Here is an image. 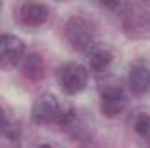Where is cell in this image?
Returning a JSON list of instances; mask_svg holds the SVG:
<instances>
[{"label":"cell","instance_id":"1","mask_svg":"<svg viewBox=\"0 0 150 148\" xmlns=\"http://www.w3.org/2000/svg\"><path fill=\"white\" fill-rule=\"evenodd\" d=\"M65 115H67V111H63L58 98L51 92L40 94L35 99V103L32 105V120L38 125L63 122Z\"/></svg>","mask_w":150,"mask_h":148},{"label":"cell","instance_id":"2","mask_svg":"<svg viewBox=\"0 0 150 148\" xmlns=\"http://www.w3.org/2000/svg\"><path fill=\"white\" fill-rule=\"evenodd\" d=\"M65 38L77 51H87L94 42V30L89 21L80 16H72L65 23Z\"/></svg>","mask_w":150,"mask_h":148},{"label":"cell","instance_id":"3","mask_svg":"<svg viewBox=\"0 0 150 148\" xmlns=\"http://www.w3.org/2000/svg\"><path fill=\"white\" fill-rule=\"evenodd\" d=\"M58 84L67 94H79L86 89L89 72L86 66L79 63H65L58 70Z\"/></svg>","mask_w":150,"mask_h":148},{"label":"cell","instance_id":"4","mask_svg":"<svg viewBox=\"0 0 150 148\" xmlns=\"http://www.w3.org/2000/svg\"><path fill=\"white\" fill-rule=\"evenodd\" d=\"M25 56V42L14 35H0V70L19 65Z\"/></svg>","mask_w":150,"mask_h":148},{"label":"cell","instance_id":"5","mask_svg":"<svg viewBox=\"0 0 150 148\" xmlns=\"http://www.w3.org/2000/svg\"><path fill=\"white\" fill-rule=\"evenodd\" d=\"M126 105H127V98L124 91L117 85L105 87L100 94V108H101V113L107 117H115L122 113Z\"/></svg>","mask_w":150,"mask_h":148},{"label":"cell","instance_id":"6","mask_svg":"<svg viewBox=\"0 0 150 148\" xmlns=\"http://www.w3.org/2000/svg\"><path fill=\"white\" fill-rule=\"evenodd\" d=\"M127 85L133 94H147L150 91V63L134 61L127 73Z\"/></svg>","mask_w":150,"mask_h":148},{"label":"cell","instance_id":"7","mask_svg":"<svg viewBox=\"0 0 150 148\" xmlns=\"http://www.w3.org/2000/svg\"><path fill=\"white\" fill-rule=\"evenodd\" d=\"M19 21L26 26H40L49 19V9L44 4L28 2L19 7Z\"/></svg>","mask_w":150,"mask_h":148},{"label":"cell","instance_id":"8","mask_svg":"<svg viewBox=\"0 0 150 148\" xmlns=\"http://www.w3.org/2000/svg\"><path fill=\"white\" fill-rule=\"evenodd\" d=\"M113 59V52L107 47V45H100V47H94L89 56H87V63H89V68L94 70V72H103L110 66Z\"/></svg>","mask_w":150,"mask_h":148},{"label":"cell","instance_id":"9","mask_svg":"<svg viewBox=\"0 0 150 148\" xmlns=\"http://www.w3.org/2000/svg\"><path fill=\"white\" fill-rule=\"evenodd\" d=\"M45 73V66H44V59L38 54H28L23 59V75L28 80L37 82L40 80Z\"/></svg>","mask_w":150,"mask_h":148},{"label":"cell","instance_id":"10","mask_svg":"<svg viewBox=\"0 0 150 148\" xmlns=\"http://www.w3.org/2000/svg\"><path fill=\"white\" fill-rule=\"evenodd\" d=\"M134 129L140 136H149L150 134V115L149 113H140L134 120Z\"/></svg>","mask_w":150,"mask_h":148},{"label":"cell","instance_id":"11","mask_svg":"<svg viewBox=\"0 0 150 148\" xmlns=\"http://www.w3.org/2000/svg\"><path fill=\"white\" fill-rule=\"evenodd\" d=\"M7 125V118H5V111H4V108L0 106V129H4Z\"/></svg>","mask_w":150,"mask_h":148},{"label":"cell","instance_id":"12","mask_svg":"<svg viewBox=\"0 0 150 148\" xmlns=\"http://www.w3.org/2000/svg\"><path fill=\"white\" fill-rule=\"evenodd\" d=\"M38 148H52V147H51V145H47V143H45V145H40V147H38Z\"/></svg>","mask_w":150,"mask_h":148}]
</instances>
